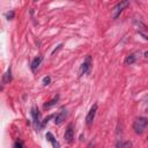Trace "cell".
<instances>
[{"label":"cell","mask_w":148,"mask_h":148,"mask_svg":"<svg viewBox=\"0 0 148 148\" xmlns=\"http://www.w3.org/2000/svg\"><path fill=\"white\" fill-rule=\"evenodd\" d=\"M31 116H32V121H34V126H35V128L37 130V128H39L40 130V125H39V123H40V120H39V111H38V109L36 108V106H32L31 108Z\"/></svg>","instance_id":"cell-4"},{"label":"cell","mask_w":148,"mask_h":148,"mask_svg":"<svg viewBox=\"0 0 148 148\" xmlns=\"http://www.w3.org/2000/svg\"><path fill=\"white\" fill-rule=\"evenodd\" d=\"M147 126H148V118H146V117H139L133 123V130L136 134L143 133Z\"/></svg>","instance_id":"cell-1"},{"label":"cell","mask_w":148,"mask_h":148,"mask_svg":"<svg viewBox=\"0 0 148 148\" xmlns=\"http://www.w3.org/2000/svg\"><path fill=\"white\" fill-rule=\"evenodd\" d=\"M52 117H53V114H50V116H49L47 118H45V119H44V120L42 121V124H40V130H42V128H44V126H45V125H46V124L49 123V120H50V119H51Z\"/></svg>","instance_id":"cell-14"},{"label":"cell","mask_w":148,"mask_h":148,"mask_svg":"<svg viewBox=\"0 0 148 148\" xmlns=\"http://www.w3.org/2000/svg\"><path fill=\"white\" fill-rule=\"evenodd\" d=\"M12 81V68L9 67L7 69V72L5 73V75L2 76V84H6V83H9Z\"/></svg>","instance_id":"cell-11"},{"label":"cell","mask_w":148,"mask_h":148,"mask_svg":"<svg viewBox=\"0 0 148 148\" xmlns=\"http://www.w3.org/2000/svg\"><path fill=\"white\" fill-rule=\"evenodd\" d=\"M42 60H43V57H42V56H37V57H35V58L32 59L31 65H30V67H31V71H32V72H35V71L39 67V65L42 64Z\"/></svg>","instance_id":"cell-8"},{"label":"cell","mask_w":148,"mask_h":148,"mask_svg":"<svg viewBox=\"0 0 148 148\" xmlns=\"http://www.w3.org/2000/svg\"><path fill=\"white\" fill-rule=\"evenodd\" d=\"M66 117H67V111H66V109H61V110L59 111V113H57V114L54 116V124H57V125L61 124V123L66 119Z\"/></svg>","instance_id":"cell-7"},{"label":"cell","mask_w":148,"mask_h":148,"mask_svg":"<svg viewBox=\"0 0 148 148\" xmlns=\"http://www.w3.org/2000/svg\"><path fill=\"white\" fill-rule=\"evenodd\" d=\"M135 23L138 24V27H141V29H142V30H145V31H148V25L143 24L142 22H138V21H135Z\"/></svg>","instance_id":"cell-16"},{"label":"cell","mask_w":148,"mask_h":148,"mask_svg":"<svg viewBox=\"0 0 148 148\" xmlns=\"http://www.w3.org/2000/svg\"><path fill=\"white\" fill-rule=\"evenodd\" d=\"M130 5V1H121V2H119V3H117L114 7H113V9H112V18H118L119 16H120V14L123 13V10L127 7Z\"/></svg>","instance_id":"cell-2"},{"label":"cell","mask_w":148,"mask_h":148,"mask_svg":"<svg viewBox=\"0 0 148 148\" xmlns=\"http://www.w3.org/2000/svg\"><path fill=\"white\" fill-rule=\"evenodd\" d=\"M90 68H91V57L90 56H87L86 59L83 60V62L81 64L80 68H79V75H83V74H87L90 72Z\"/></svg>","instance_id":"cell-3"},{"label":"cell","mask_w":148,"mask_h":148,"mask_svg":"<svg viewBox=\"0 0 148 148\" xmlns=\"http://www.w3.org/2000/svg\"><path fill=\"white\" fill-rule=\"evenodd\" d=\"M147 112H148V105H147Z\"/></svg>","instance_id":"cell-22"},{"label":"cell","mask_w":148,"mask_h":148,"mask_svg":"<svg viewBox=\"0 0 148 148\" xmlns=\"http://www.w3.org/2000/svg\"><path fill=\"white\" fill-rule=\"evenodd\" d=\"M58 99H59V95H57L56 97H53V98H52V99H50L49 102L44 103V104H43V108H44V109H49V108H51V106L56 105V104L58 103Z\"/></svg>","instance_id":"cell-12"},{"label":"cell","mask_w":148,"mask_h":148,"mask_svg":"<svg viewBox=\"0 0 148 148\" xmlns=\"http://www.w3.org/2000/svg\"><path fill=\"white\" fill-rule=\"evenodd\" d=\"M46 139H47V141L51 142V145H52L53 148H60V143L56 140V138L53 136V134L51 132H47L46 133Z\"/></svg>","instance_id":"cell-9"},{"label":"cell","mask_w":148,"mask_h":148,"mask_svg":"<svg viewBox=\"0 0 148 148\" xmlns=\"http://www.w3.org/2000/svg\"><path fill=\"white\" fill-rule=\"evenodd\" d=\"M139 34H140V35H141V36H142V37H143L146 40H148V36H147V35H145L143 32H140V31H139Z\"/></svg>","instance_id":"cell-20"},{"label":"cell","mask_w":148,"mask_h":148,"mask_svg":"<svg viewBox=\"0 0 148 148\" xmlns=\"http://www.w3.org/2000/svg\"><path fill=\"white\" fill-rule=\"evenodd\" d=\"M13 148H23V143H22V141H21V140H16V141L14 142Z\"/></svg>","instance_id":"cell-15"},{"label":"cell","mask_w":148,"mask_h":148,"mask_svg":"<svg viewBox=\"0 0 148 148\" xmlns=\"http://www.w3.org/2000/svg\"><path fill=\"white\" fill-rule=\"evenodd\" d=\"M136 59H138V53H131V54H128L126 57L125 64L126 65H132V64H134L136 61Z\"/></svg>","instance_id":"cell-10"},{"label":"cell","mask_w":148,"mask_h":148,"mask_svg":"<svg viewBox=\"0 0 148 148\" xmlns=\"http://www.w3.org/2000/svg\"><path fill=\"white\" fill-rule=\"evenodd\" d=\"M73 127H74L73 124H69V125L67 126L66 131H65L64 138H65V140H66L67 142H72L73 139H74V128H73Z\"/></svg>","instance_id":"cell-6"},{"label":"cell","mask_w":148,"mask_h":148,"mask_svg":"<svg viewBox=\"0 0 148 148\" xmlns=\"http://www.w3.org/2000/svg\"><path fill=\"white\" fill-rule=\"evenodd\" d=\"M96 111H97V104H94V105L90 108V110H89V112H88V114H87V117H86V124H87L88 126L92 124L94 118H95V114H96Z\"/></svg>","instance_id":"cell-5"},{"label":"cell","mask_w":148,"mask_h":148,"mask_svg":"<svg viewBox=\"0 0 148 148\" xmlns=\"http://www.w3.org/2000/svg\"><path fill=\"white\" fill-rule=\"evenodd\" d=\"M50 82H51V77H50V76H45V77L43 79V84H44V86L50 84Z\"/></svg>","instance_id":"cell-18"},{"label":"cell","mask_w":148,"mask_h":148,"mask_svg":"<svg viewBox=\"0 0 148 148\" xmlns=\"http://www.w3.org/2000/svg\"><path fill=\"white\" fill-rule=\"evenodd\" d=\"M143 56H145V57H146V58H147V59H148V51H146V52H145V53H143Z\"/></svg>","instance_id":"cell-21"},{"label":"cell","mask_w":148,"mask_h":148,"mask_svg":"<svg viewBox=\"0 0 148 148\" xmlns=\"http://www.w3.org/2000/svg\"><path fill=\"white\" fill-rule=\"evenodd\" d=\"M61 47H62V44H59V45H58V47H57V49H54V50L52 51V54H54V53H57V52H58V51H59V50H60Z\"/></svg>","instance_id":"cell-19"},{"label":"cell","mask_w":148,"mask_h":148,"mask_svg":"<svg viewBox=\"0 0 148 148\" xmlns=\"http://www.w3.org/2000/svg\"><path fill=\"white\" fill-rule=\"evenodd\" d=\"M117 147H121V148H132V142L131 141H121V142H118Z\"/></svg>","instance_id":"cell-13"},{"label":"cell","mask_w":148,"mask_h":148,"mask_svg":"<svg viewBox=\"0 0 148 148\" xmlns=\"http://www.w3.org/2000/svg\"><path fill=\"white\" fill-rule=\"evenodd\" d=\"M14 16H15L14 10H10V12L6 13V17H7V20H12V18H14Z\"/></svg>","instance_id":"cell-17"}]
</instances>
